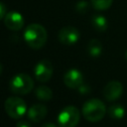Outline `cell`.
I'll return each mask as SVG.
<instances>
[{
	"instance_id": "obj_13",
	"label": "cell",
	"mask_w": 127,
	"mask_h": 127,
	"mask_svg": "<svg viewBox=\"0 0 127 127\" xmlns=\"http://www.w3.org/2000/svg\"><path fill=\"white\" fill-rule=\"evenodd\" d=\"M91 23H92L93 28L98 32H104V31H106V29L108 27L107 20L102 15H94L92 17Z\"/></svg>"
},
{
	"instance_id": "obj_15",
	"label": "cell",
	"mask_w": 127,
	"mask_h": 127,
	"mask_svg": "<svg viewBox=\"0 0 127 127\" xmlns=\"http://www.w3.org/2000/svg\"><path fill=\"white\" fill-rule=\"evenodd\" d=\"M108 114L111 118L116 119V120H120L125 115V109L120 104H113L108 108Z\"/></svg>"
},
{
	"instance_id": "obj_21",
	"label": "cell",
	"mask_w": 127,
	"mask_h": 127,
	"mask_svg": "<svg viewBox=\"0 0 127 127\" xmlns=\"http://www.w3.org/2000/svg\"><path fill=\"white\" fill-rule=\"evenodd\" d=\"M42 127H58V126L54 123H45L44 125H42Z\"/></svg>"
},
{
	"instance_id": "obj_5",
	"label": "cell",
	"mask_w": 127,
	"mask_h": 127,
	"mask_svg": "<svg viewBox=\"0 0 127 127\" xmlns=\"http://www.w3.org/2000/svg\"><path fill=\"white\" fill-rule=\"evenodd\" d=\"M80 114L75 106L69 105L64 107L58 116L60 127H75L79 122Z\"/></svg>"
},
{
	"instance_id": "obj_2",
	"label": "cell",
	"mask_w": 127,
	"mask_h": 127,
	"mask_svg": "<svg viewBox=\"0 0 127 127\" xmlns=\"http://www.w3.org/2000/svg\"><path fill=\"white\" fill-rule=\"evenodd\" d=\"M81 112H82L83 117L87 121L97 122V121H100L104 117L106 113V106L101 100L97 98H92V99L87 100L83 104Z\"/></svg>"
},
{
	"instance_id": "obj_17",
	"label": "cell",
	"mask_w": 127,
	"mask_h": 127,
	"mask_svg": "<svg viewBox=\"0 0 127 127\" xmlns=\"http://www.w3.org/2000/svg\"><path fill=\"white\" fill-rule=\"evenodd\" d=\"M75 9L79 13H84L88 9V3L86 1H79V2H77L76 6H75Z\"/></svg>"
},
{
	"instance_id": "obj_22",
	"label": "cell",
	"mask_w": 127,
	"mask_h": 127,
	"mask_svg": "<svg viewBox=\"0 0 127 127\" xmlns=\"http://www.w3.org/2000/svg\"><path fill=\"white\" fill-rule=\"evenodd\" d=\"M1 72H2V65H1V64H0V74H1Z\"/></svg>"
},
{
	"instance_id": "obj_9",
	"label": "cell",
	"mask_w": 127,
	"mask_h": 127,
	"mask_svg": "<svg viewBox=\"0 0 127 127\" xmlns=\"http://www.w3.org/2000/svg\"><path fill=\"white\" fill-rule=\"evenodd\" d=\"M64 82L69 88H78L83 83V75L76 68L68 69L64 75Z\"/></svg>"
},
{
	"instance_id": "obj_7",
	"label": "cell",
	"mask_w": 127,
	"mask_h": 127,
	"mask_svg": "<svg viewBox=\"0 0 127 127\" xmlns=\"http://www.w3.org/2000/svg\"><path fill=\"white\" fill-rule=\"evenodd\" d=\"M79 32L76 28L71 26L64 27L59 32V41L64 45H73L79 39Z\"/></svg>"
},
{
	"instance_id": "obj_6",
	"label": "cell",
	"mask_w": 127,
	"mask_h": 127,
	"mask_svg": "<svg viewBox=\"0 0 127 127\" xmlns=\"http://www.w3.org/2000/svg\"><path fill=\"white\" fill-rule=\"evenodd\" d=\"M34 74L37 80L41 82H46L50 80L53 75V64L48 60L40 61L34 69Z\"/></svg>"
},
{
	"instance_id": "obj_12",
	"label": "cell",
	"mask_w": 127,
	"mask_h": 127,
	"mask_svg": "<svg viewBox=\"0 0 127 127\" xmlns=\"http://www.w3.org/2000/svg\"><path fill=\"white\" fill-rule=\"evenodd\" d=\"M87 52L90 57L97 58L102 53V44L97 39H92L87 44Z\"/></svg>"
},
{
	"instance_id": "obj_20",
	"label": "cell",
	"mask_w": 127,
	"mask_h": 127,
	"mask_svg": "<svg viewBox=\"0 0 127 127\" xmlns=\"http://www.w3.org/2000/svg\"><path fill=\"white\" fill-rule=\"evenodd\" d=\"M16 127H31V125L25 120H19L16 124Z\"/></svg>"
},
{
	"instance_id": "obj_19",
	"label": "cell",
	"mask_w": 127,
	"mask_h": 127,
	"mask_svg": "<svg viewBox=\"0 0 127 127\" xmlns=\"http://www.w3.org/2000/svg\"><path fill=\"white\" fill-rule=\"evenodd\" d=\"M6 14H7L6 13V7H5V5L3 3L0 2V19L4 18L6 16Z\"/></svg>"
},
{
	"instance_id": "obj_11",
	"label": "cell",
	"mask_w": 127,
	"mask_h": 127,
	"mask_svg": "<svg viewBox=\"0 0 127 127\" xmlns=\"http://www.w3.org/2000/svg\"><path fill=\"white\" fill-rule=\"evenodd\" d=\"M47 113H48V109H47L46 105H44L42 103H37V104L32 105L27 111L28 118L32 122H35V123L42 121L46 117Z\"/></svg>"
},
{
	"instance_id": "obj_8",
	"label": "cell",
	"mask_w": 127,
	"mask_h": 127,
	"mask_svg": "<svg viewBox=\"0 0 127 127\" xmlns=\"http://www.w3.org/2000/svg\"><path fill=\"white\" fill-rule=\"evenodd\" d=\"M123 92V85L118 80L109 81L103 88V95L108 101H114L118 99Z\"/></svg>"
},
{
	"instance_id": "obj_23",
	"label": "cell",
	"mask_w": 127,
	"mask_h": 127,
	"mask_svg": "<svg viewBox=\"0 0 127 127\" xmlns=\"http://www.w3.org/2000/svg\"><path fill=\"white\" fill-rule=\"evenodd\" d=\"M125 57H126V59H127V50H126V52H125Z\"/></svg>"
},
{
	"instance_id": "obj_1",
	"label": "cell",
	"mask_w": 127,
	"mask_h": 127,
	"mask_svg": "<svg viewBox=\"0 0 127 127\" xmlns=\"http://www.w3.org/2000/svg\"><path fill=\"white\" fill-rule=\"evenodd\" d=\"M47 31L40 24H31L25 29L24 40L27 45L34 50H39L43 48L47 42Z\"/></svg>"
},
{
	"instance_id": "obj_4",
	"label": "cell",
	"mask_w": 127,
	"mask_h": 127,
	"mask_svg": "<svg viewBox=\"0 0 127 127\" xmlns=\"http://www.w3.org/2000/svg\"><path fill=\"white\" fill-rule=\"evenodd\" d=\"M4 108L6 113L13 119H21L27 111L25 101L18 96H11L5 100Z\"/></svg>"
},
{
	"instance_id": "obj_16",
	"label": "cell",
	"mask_w": 127,
	"mask_h": 127,
	"mask_svg": "<svg viewBox=\"0 0 127 127\" xmlns=\"http://www.w3.org/2000/svg\"><path fill=\"white\" fill-rule=\"evenodd\" d=\"M90 1H91L92 7L99 11L108 9L113 2V0H90Z\"/></svg>"
},
{
	"instance_id": "obj_10",
	"label": "cell",
	"mask_w": 127,
	"mask_h": 127,
	"mask_svg": "<svg viewBox=\"0 0 127 127\" xmlns=\"http://www.w3.org/2000/svg\"><path fill=\"white\" fill-rule=\"evenodd\" d=\"M4 23L8 29L12 31H18L24 26V18L19 12L11 11L4 17Z\"/></svg>"
},
{
	"instance_id": "obj_3",
	"label": "cell",
	"mask_w": 127,
	"mask_h": 127,
	"mask_svg": "<svg viewBox=\"0 0 127 127\" xmlns=\"http://www.w3.org/2000/svg\"><path fill=\"white\" fill-rule=\"evenodd\" d=\"M33 86H34V81L32 77L29 74L24 72L17 73L11 78L9 82L10 90L13 93L19 94V95L29 93L33 89Z\"/></svg>"
},
{
	"instance_id": "obj_18",
	"label": "cell",
	"mask_w": 127,
	"mask_h": 127,
	"mask_svg": "<svg viewBox=\"0 0 127 127\" xmlns=\"http://www.w3.org/2000/svg\"><path fill=\"white\" fill-rule=\"evenodd\" d=\"M77 90H78L81 94H85V93H88V92H89L90 88H89V86H88V85H86V84H83V83H82L81 85H79V86H78Z\"/></svg>"
},
{
	"instance_id": "obj_14",
	"label": "cell",
	"mask_w": 127,
	"mask_h": 127,
	"mask_svg": "<svg viewBox=\"0 0 127 127\" xmlns=\"http://www.w3.org/2000/svg\"><path fill=\"white\" fill-rule=\"evenodd\" d=\"M35 94H36V97L40 100H50L52 97H53V91L50 87L46 86V85H41L39 87L36 88V91H35Z\"/></svg>"
}]
</instances>
